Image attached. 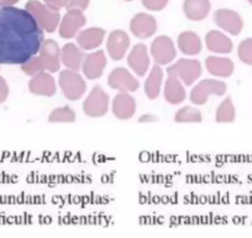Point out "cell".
Returning a JSON list of instances; mask_svg holds the SVG:
<instances>
[{
    "mask_svg": "<svg viewBox=\"0 0 252 238\" xmlns=\"http://www.w3.org/2000/svg\"><path fill=\"white\" fill-rule=\"evenodd\" d=\"M25 9L35 18L43 31L52 34L57 30L62 19L60 11L52 10L38 0H29L25 4Z\"/></svg>",
    "mask_w": 252,
    "mask_h": 238,
    "instance_id": "cell-2",
    "label": "cell"
},
{
    "mask_svg": "<svg viewBox=\"0 0 252 238\" xmlns=\"http://www.w3.org/2000/svg\"><path fill=\"white\" fill-rule=\"evenodd\" d=\"M109 103V94L104 91L103 87L95 84L88 97L84 99L82 108L86 116L91 118H100L108 113Z\"/></svg>",
    "mask_w": 252,
    "mask_h": 238,
    "instance_id": "cell-5",
    "label": "cell"
},
{
    "mask_svg": "<svg viewBox=\"0 0 252 238\" xmlns=\"http://www.w3.org/2000/svg\"><path fill=\"white\" fill-rule=\"evenodd\" d=\"M21 70H23L24 74H26L28 76H35V75L40 74V72L46 71L45 65H43L42 58L38 55H35L33 57H31L30 60H28L26 62H24L23 65H20Z\"/></svg>",
    "mask_w": 252,
    "mask_h": 238,
    "instance_id": "cell-29",
    "label": "cell"
},
{
    "mask_svg": "<svg viewBox=\"0 0 252 238\" xmlns=\"http://www.w3.org/2000/svg\"><path fill=\"white\" fill-rule=\"evenodd\" d=\"M108 65L106 55L103 50H96L84 56L82 64V72L87 79H98L103 76L104 70Z\"/></svg>",
    "mask_w": 252,
    "mask_h": 238,
    "instance_id": "cell-11",
    "label": "cell"
},
{
    "mask_svg": "<svg viewBox=\"0 0 252 238\" xmlns=\"http://www.w3.org/2000/svg\"><path fill=\"white\" fill-rule=\"evenodd\" d=\"M205 69L210 75L220 79H227L235 71V65L232 60L221 56H209L205 60Z\"/></svg>",
    "mask_w": 252,
    "mask_h": 238,
    "instance_id": "cell-21",
    "label": "cell"
},
{
    "mask_svg": "<svg viewBox=\"0 0 252 238\" xmlns=\"http://www.w3.org/2000/svg\"><path fill=\"white\" fill-rule=\"evenodd\" d=\"M150 52H151L155 64L159 65V66L172 64L177 56V50L173 41L169 36L166 35L158 36L152 41Z\"/></svg>",
    "mask_w": 252,
    "mask_h": 238,
    "instance_id": "cell-7",
    "label": "cell"
},
{
    "mask_svg": "<svg viewBox=\"0 0 252 238\" xmlns=\"http://www.w3.org/2000/svg\"><path fill=\"white\" fill-rule=\"evenodd\" d=\"M127 65L139 77H144L150 70V55L147 46L136 43L127 55Z\"/></svg>",
    "mask_w": 252,
    "mask_h": 238,
    "instance_id": "cell-16",
    "label": "cell"
},
{
    "mask_svg": "<svg viewBox=\"0 0 252 238\" xmlns=\"http://www.w3.org/2000/svg\"><path fill=\"white\" fill-rule=\"evenodd\" d=\"M236 118V111L232 103V99L226 97L221 103L219 104L215 113V120L218 123H232Z\"/></svg>",
    "mask_w": 252,
    "mask_h": 238,
    "instance_id": "cell-26",
    "label": "cell"
},
{
    "mask_svg": "<svg viewBox=\"0 0 252 238\" xmlns=\"http://www.w3.org/2000/svg\"><path fill=\"white\" fill-rule=\"evenodd\" d=\"M212 4L209 0H184L183 13L189 20L202 21L209 15Z\"/></svg>",
    "mask_w": 252,
    "mask_h": 238,
    "instance_id": "cell-23",
    "label": "cell"
},
{
    "mask_svg": "<svg viewBox=\"0 0 252 238\" xmlns=\"http://www.w3.org/2000/svg\"><path fill=\"white\" fill-rule=\"evenodd\" d=\"M113 114L120 120H127L134 117L136 112V101L130 92H119L111 103Z\"/></svg>",
    "mask_w": 252,
    "mask_h": 238,
    "instance_id": "cell-15",
    "label": "cell"
},
{
    "mask_svg": "<svg viewBox=\"0 0 252 238\" xmlns=\"http://www.w3.org/2000/svg\"><path fill=\"white\" fill-rule=\"evenodd\" d=\"M105 30L101 28H89L81 30L77 38V43L83 51L96 50L105 39Z\"/></svg>",
    "mask_w": 252,
    "mask_h": 238,
    "instance_id": "cell-20",
    "label": "cell"
},
{
    "mask_svg": "<svg viewBox=\"0 0 252 238\" xmlns=\"http://www.w3.org/2000/svg\"><path fill=\"white\" fill-rule=\"evenodd\" d=\"M125 1H132V0H125Z\"/></svg>",
    "mask_w": 252,
    "mask_h": 238,
    "instance_id": "cell-38",
    "label": "cell"
},
{
    "mask_svg": "<svg viewBox=\"0 0 252 238\" xmlns=\"http://www.w3.org/2000/svg\"><path fill=\"white\" fill-rule=\"evenodd\" d=\"M163 83V70L159 65L155 64L145 82V94L149 99L158 98Z\"/></svg>",
    "mask_w": 252,
    "mask_h": 238,
    "instance_id": "cell-25",
    "label": "cell"
},
{
    "mask_svg": "<svg viewBox=\"0 0 252 238\" xmlns=\"http://www.w3.org/2000/svg\"><path fill=\"white\" fill-rule=\"evenodd\" d=\"M227 91V86L225 82L219 81V79H202L199 83L195 84L190 91L189 99L195 106H203L208 102L212 94L215 96H224Z\"/></svg>",
    "mask_w": 252,
    "mask_h": 238,
    "instance_id": "cell-4",
    "label": "cell"
},
{
    "mask_svg": "<svg viewBox=\"0 0 252 238\" xmlns=\"http://www.w3.org/2000/svg\"><path fill=\"white\" fill-rule=\"evenodd\" d=\"M9 96V86L6 83V81L4 79V77L0 76V104L4 103V102L8 99Z\"/></svg>",
    "mask_w": 252,
    "mask_h": 238,
    "instance_id": "cell-34",
    "label": "cell"
},
{
    "mask_svg": "<svg viewBox=\"0 0 252 238\" xmlns=\"http://www.w3.org/2000/svg\"><path fill=\"white\" fill-rule=\"evenodd\" d=\"M130 31L140 40H146L154 36L157 31V21L152 15L139 13L132 16L130 21Z\"/></svg>",
    "mask_w": 252,
    "mask_h": 238,
    "instance_id": "cell-13",
    "label": "cell"
},
{
    "mask_svg": "<svg viewBox=\"0 0 252 238\" xmlns=\"http://www.w3.org/2000/svg\"><path fill=\"white\" fill-rule=\"evenodd\" d=\"M68 0H43V4L50 9L60 11L62 8H66Z\"/></svg>",
    "mask_w": 252,
    "mask_h": 238,
    "instance_id": "cell-33",
    "label": "cell"
},
{
    "mask_svg": "<svg viewBox=\"0 0 252 238\" xmlns=\"http://www.w3.org/2000/svg\"><path fill=\"white\" fill-rule=\"evenodd\" d=\"M130 48V36L124 30H113L106 40V51L114 61H121Z\"/></svg>",
    "mask_w": 252,
    "mask_h": 238,
    "instance_id": "cell-12",
    "label": "cell"
},
{
    "mask_svg": "<svg viewBox=\"0 0 252 238\" xmlns=\"http://www.w3.org/2000/svg\"><path fill=\"white\" fill-rule=\"evenodd\" d=\"M202 120L203 116L199 109L190 106L182 107L174 114V122L177 123H200Z\"/></svg>",
    "mask_w": 252,
    "mask_h": 238,
    "instance_id": "cell-27",
    "label": "cell"
},
{
    "mask_svg": "<svg viewBox=\"0 0 252 238\" xmlns=\"http://www.w3.org/2000/svg\"><path fill=\"white\" fill-rule=\"evenodd\" d=\"M237 56L245 65L252 66V38L245 39L237 47Z\"/></svg>",
    "mask_w": 252,
    "mask_h": 238,
    "instance_id": "cell-30",
    "label": "cell"
},
{
    "mask_svg": "<svg viewBox=\"0 0 252 238\" xmlns=\"http://www.w3.org/2000/svg\"><path fill=\"white\" fill-rule=\"evenodd\" d=\"M142 5L151 11H161L167 6L169 0H141Z\"/></svg>",
    "mask_w": 252,
    "mask_h": 238,
    "instance_id": "cell-31",
    "label": "cell"
},
{
    "mask_svg": "<svg viewBox=\"0 0 252 238\" xmlns=\"http://www.w3.org/2000/svg\"><path fill=\"white\" fill-rule=\"evenodd\" d=\"M87 24V18L83 10L79 9H69L64 16L61 19L58 25V34L62 39H73L78 35L81 29Z\"/></svg>",
    "mask_w": 252,
    "mask_h": 238,
    "instance_id": "cell-8",
    "label": "cell"
},
{
    "mask_svg": "<svg viewBox=\"0 0 252 238\" xmlns=\"http://www.w3.org/2000/svg\"><path fill=\"white\" fill-rule=\"evenodd\" d=\"M38 56L42 58L46 71L51 72V74L60 71L61 64H62V61H61V48L55 40H52V39L43 40L40 51H38Z\"/></svg>",
    "mask_w": 252,
    "mask_h": 238,
    "instance_id": "cell-14",
    "label": "cell"
},
{
    "mask_svg": "<svg viewBox=\"0 0 252 238\" xmlns=\"http://www.w3.org/2000/svg\"><path fill=\"white\" fill-rule=\"evenodd\" d=\"M43 33L26 9L0 8V65H23L37 55Z\"/></svg>",
    "mask_w": 252,
    "mask_h": 238,
    "instance_id": "cell-1",
    "label": "cell"
},
{
    "mask_svg": "<svg viewBox=\"0 0 252 238\" xmlns=\"http://www.w3.org/2000/svg\"><path fill=\"white\" fill-rule=\"evenodd\" d=\"M84 52L76 43H66L61 48V61L66 69L79 71L82 70V64L84 60Z\"/></svg>",
    "mask_w": 252,
    "mask_h": 238,
    "instance_id": "cell-22",
    "label": "cell"
},
{
    "mask_svg": "<svg viewBox=\"0 0 252 238\" xmlns=\"http://www.w3.org/2000/svg\"><path fill=\"white\" fill-rule=\"evenodd\" d=\"M76 120V113L69 106L53 109L48 116L50 123H73Z\"/></svg>",
    "mask_w": 252,
    "mask_h": 238,
    "instance_id": "cell-28",
    "label": "cell"
},
{
    "mask_svg": "<svg viewBox=\"0 0 252 238\" xmlns=\"http://www.w3.org/2000/svg\"><path fill=\"white\" fill-rule=\"evenodd\" d=\"M29 91L32 94H36V96H55L56 91H57V86H56V81L52 75H51V72L42 71L32 76V79L29 82Z\"/></svg>",
    "mask_w": 252,
    "mask_h": 238,
    "instance_id": "cell-17",
    "label": "cell"
},
{
    "mask_svg": "<svg viewBox=\"0 0 252 238\" xmlns=\"http://www.w3.org/2000/svg\"><path fill=\"white\" fill-rule=\"evenodd\" d=\"M19 0H0V8H5V6H14Z\"/></svg>",
    "mask_w": 252,
    "mask_h": 238,
    "instance_id": "cell-36",
    "label": "cell"
},
{
    "mask_svg": "<svg viewBox=\"0 0 252 238\" xmlns=\"http://www.w3.org/2000/svg\"><path fill=\"white\" fill-rule=\"evenodd\" d=\"M205 46L213 53L227 55L234 50V43L229 36L218 30H212L205 35Z\"/></svg>",
    "mask_w": 252,
    "mask_h": 238,
    "instance_id": "cell-18",
    "label": "cell"
},
{
    "mask_svg": "<svg viewBox=\"0 0 252 238\" xmlns=\"http://www.w3.org/2000/svg\"><path fill=\"white\" fill-rule=\"evenodd\" d=\"M58 84L63 96L69 101H78L87 91V82L78 71L66 69L60 72Z\"/></svg>",
    "mask_w": 252,
    "mask_h": 238,
    "instance_id": "cell-3",
    "label": "cell"
},
{
    "mask_svg": "<svg viewBox=\"0 0 252 238\" xmlns=\"http://www.w3.org/2000/svg\"><path fill=\"white\" fill-rule=\"evenodd\" d=\"M157 120H158V118H157L156 116H154V114H144V116L140 117V119H139L140 123L157 122Z\"/></svg>",
    "mask_w": 252,
    "mask_h": 238,
    "instance_id": "cell-35",
    "label": "cell"
},
{
    "mask_svg": "<svg viewBox=\"0 0 252 238\" xmlns=\"http://www.w3.org/2000/svg\"><path fill=\"white\" fill-rule=\"evenodd\" d=\"M202 64L198 60L181 58L168 67L167 74L176 75L184 86H192L202 76Z\"/></svg>",
    "mask_w": 252,
    "mask_h": 238,
    "instance_id": "cell-6",
    "label": "cell"
},
{
    "mask_svg": "<svg viewBox=\"0 0 252 238\" xmlns=\"http://www.w3.org/2000/svg\"><path fill=\"white\" fill-rule=\"evenodd\" d=\"M177 46H178V50L186 56L198 55L203 48L199 35L193 31H184V33L179 34L178 39H177Z\"/></svg>",
    "mask_w": 252,
    "mask_h": 238,
    "instance_id": "cell-24",
    "label": "cell"
},
{
    "mask_svg": "<svg viewBox=\"0 0 252 238\" xmlns=\"http://www.w3.org/2000/svg\"><path fill=\"white\" fill-rule=\"evenodd\" d=\"M214 23L218 28L234 36L239 35L244 29V20L241 15L231 9H219L215 11Z\"/></svg>",
    "mask_w": 252,
    "mask_h": 238,
    "instance_id": "cell-10",
    "label": "cell"
},
{
    "mask_svg": "<svg viewBox=\"0 0 252 238\" xmlns=\"http://www.w3.org/2000/svg\"><path fill=\"white\" fill-rule=\"evenodd\" d=\"M247 1H249V3L251 4V5H252V0H247Z\"/></svg>",
    "mask_w": 252,
    "mask_h": 238,
    "instance_id": "cell-37",
    "label": "cell"
},
{
    "mask_svg": "<svg viewBox=\"0 0 252 238\" xmlns=\"http://www.w3.org/2000/svg\"><path fill=\"white\" fill-rule=\"evenodd\" d=\"M163 96L166 102L173 106L181 104L186 101V86L176 75L168 74V79H166V84H164Z\"/></svg>",
    "mask_w": 252,
    "mask_h": 238,
    "instance_id": "cell-19",
    "label": "cell"
},
{
    "mask_svg": "<svg viewBox=\"0 0 252 238\" xmlns=\"http://www.w3.org/2000/svg\"><path fill=\"white\" fill-rule=\"evenodd\" d=\"M108 84L119 92H136L140 87L139 79L125 67H116L109 74Z\"/></svg>",
    "mask_w": 252,
    "mask_h": 238,
    "instance_id": "cell-9",
    "label": "cell"
},
{
    "mask_svg": "<svg viewBox=\"0 0 252 238\" xmlns=\"http://www.w3.org/2000/svg\"><path fill=\"white\" fill-rule=\"evenodd\" d=\"M91 0H68L67 1V10L69 9H79V10H86L89 6Z\"/></svg>",
    "mask_w": 252,
    "mask_h": 238,
    "instance_id": "cell-32",
    "label": "cell"
}]
</instances>
